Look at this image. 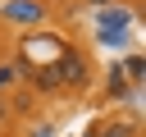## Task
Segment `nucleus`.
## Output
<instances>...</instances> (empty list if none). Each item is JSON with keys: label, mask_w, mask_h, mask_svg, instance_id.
Listing matches in <instances>:
<instances>
[{"label": "nucleus", "mask_w": 146, "mask_h": 137, "mask_svg": "<svg viewBox=\"0 0 146 137\" xmlns=\"http://www.w3.org/2000/svg\"><path fill=\"white\" fill-rule=\"evenodd\" d=\"M5 114H9V105H5V96H0V123H5Z\"/></svg>", "instance_id": "obj_3"}, {"label": "nucleus", "mask_w": 146, "mask_h": 137, "mask_svg": "<svg viewBox=\"0 0 146 137\" xmlns=\"http://www.w3.org/2000/svg\"><path fill=\"white\" fill-rule=\"evenodd\" d=\"M87 5H110V0H87Z\"/></svg>", "instance_id": "obj_4"}, {"label": "nucleus", "mask_w": 146, "mask_h": 137, "mask_svg": "<svg viewBox=\"0 0 146 137\" xmlns=\"http://www.w3.org/2000/svg\"><path fill=\"white\" fill-rule=\"evenodd\" d=\"M14 82H18V64H0V96H5Z\"/></svg>", "instance_id": "obj_1"}, {"label": "nucleus", "mask_w": 146, "mask_h": 137, "mask_svg": "<svg viewBox=\"0 0 146 137\" xmlns=\"http://www.w3.org/2000/svg\"><path fill=\"white\" fill-rule=\"evenodd\" d=\"M100 137H132V123H110Z\"/></svg>", "instance_id": "obj_2"}]
</instances>
